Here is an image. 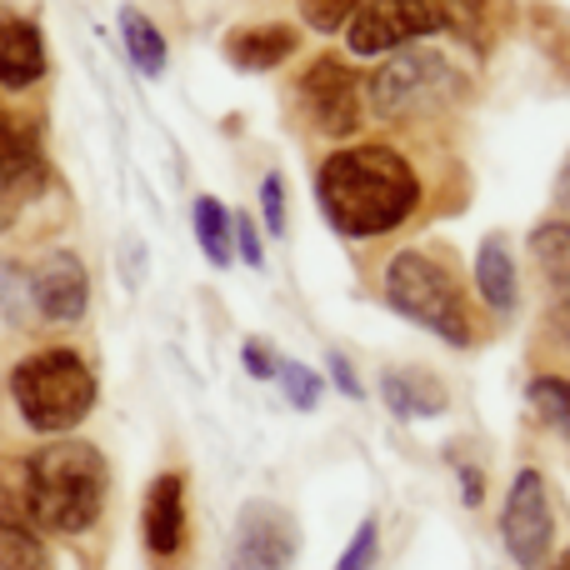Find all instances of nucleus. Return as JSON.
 I'll list each match as a JSON object with an SVG mask.
<instances>
[{"mask_svg": "<svg viewBox=\"0 0 570 570\" xmlns=\"http://www.w3.org/2000/svg\"><path fill=\"white\" fill-rule=\"evenodd\" d=\"M425 170L391 136L341 146L315 166V200L335 236L345 240H385L411 226L425 206Z\"/></svg>", "mask_w": 570, "mask_h": 570, "instance_id": "obj_1", "label": "nucleus"}, {"mask_svg": "<svg viewBox=\"0 0 570 570\" xmlns=\"http://www.w3.org/2000/svg\"><path fill=\"white\" fill-rule=\"evenodd\" d=\"M20 511L36 531L86 535L106 515L110 465L90 441H50L16 471Z\"/></svg>", "mask_w": 570, "mask_h": 570, "instance_id": "obj_2", "label": "nucleus"}, {"mask_svg": "<svg viewBox=\"0 0 570 570\" xmlns=\"http://www.w3.org/2000/svg\"><path fill=\"white\" fill-rule=\"evenodd\" d=\"M471 106V76L435 46H405L365 76V116L391 130H431Z\"/></svg>", "mask_w": 570, "mask_h": 570, "instance_id": "obj_3", "label": "nucleus"}, {"mask_svg": "<svg viewBox=\"0 0 570 570\" xmlns=\"http://www.w3.org/2000/svg\"><path fill=\"white\" fill-rule=\"evenodd\" d=\"M381 295L395 315H405L411 325L441 335L445 345L471 351V345L481 341V321H475L471 291H465L451 250H441V246L395 250L381 271Z\"/></svg>", "mask_w": 570, "mask_h": 570, "instance_id": "obj_4", "label": "nucleus"}, {"mask_svg": "<svg viewBox=\"0 0 570 570\" xmlns=\"http://www.w3.org/2000/svg\"><path fill=\"white\" fill-rule=\"evenodd\" d=\"M10 401L40 435H66L96 405V371L76 351H36L10 371Z\"/></svg>", "mask_w": 570, "mask_h": 570, "instance_id": "obj_5", "label": "nucleus"}, {"mask_svg": "<svg viewBox=\"0 0 570 570\" xmlns=\"http://www.w3.org/2000/svg\"><path fill=\"white\" fill-rule=\"evenodd\" d=\"M291 100L321 140H345L365 126V76L345 56H315L295 76Z\"/></svg>", "mask_w": 570, "mask_h": 570, "instance_id": "obj_6", "label": "nucleus"}, {"mask_svg": "<svg viewBox=\"0 0 570 570\" xmlns=\"http://www.w3.org/2000/svg\"><path fill=\"white\" fill-rule=\"evenodd\" d=\"M455 20L461 10L445 0H365L345 26V50L351 56H395V50L451 30Z\"/></svg>", "mask_w": 570, "mask_h": 570, "instance_id": "obj_7", "label": "nucleus"}, {"mask_svg": "<svg viewBox=\"0 0 570 570\" xmlns=\"http://www.w3.org/2000/svg\"><path fill=\"white\" fill-rule=\"evenodd\" d=\"M501 541L521 570H541L551 561L556 505H551V491H546V475L531 471V465L511 481V495H505V511H501Z\"/></svg>", "mask_w": 570, "mask_h": 570, "instance_id": "obj_8", "label": "nucleus"}, {"mask_svg": "<svg viewBox=\"0 0 570 570\" xmlns=\"http://www.w3.org/2000/svg\"><path fill=\"white\" fill-rule=\"evenodd\" d=\"M30 311L46 325H76L90 305V276L76 250H50L36 266H26Z\"/></svg>", "mask_w": 570, "mask_h": 570, "instance_id": "obj_9", "label": "nucleus"}, {"mask_svg": "<svg viewBox=\"0 0 570 570\" xmlns=\"http://www.w3.org/2000/svg\"><path fill=\"white\" fill-rule=\"evenodd\" d=\"M301 551V531L295 521L271 501H250L236 521V541H230V570H291Z\"/></svg>", "mask_w": 570, "mask_h": 570, "instance_id": "obj_10", "label": "nucleus"}, {"mask_svg": "<svg viewBox=\"0 0 570 570\" xmlns=\"http://www.w3.org/2000/svg\"><path fill=\"white\" fill-rule=\"evenodd\" d=\"M531 266L546 295V335L570 345V216H551L531 230Z\"/></svg>", "mask_w": 570, "mask_h": 570, "instance_id": "obj_11", "label": "nucleus"}, {"mask_svg": "<svg viewBox=\"0 0 570 570\" xmlns=\"http://www.w3.org/2000/svg\"><path fill=\"white\" fill-rule=\"evenodd\" d=\"M140 535H146L150 561H180L190 541V521H186V475L166 471L150 481L146 491V511H140Z\"/></svg>", "mask_w": 570, "mask_h": 570, "instance_id": "obj_12", "label": "nucleus"}, {"mask_svg": "<svg viewBox=\"0 0 570 570\" xmlns=\"http://www.w3.org/2000/svg\"><path fill=\"white\" fill-rule=\"evenodd\" d=\"M40 136L16 116H0V200H20L40 190Z\"/></svg>", "mask_w": 570, "mask_h": 570, "instance_id": "obj_13", "label": "nucleus"}, {"mask_svg": "<svg viewBox=\"0 0 570 570\" xmlns=\"http://www.w3.org/2000/svg\"><path fill=\"white\" fill-rule=\"evenodd\" d=\"M475 291H481V305L491 311V321H511V315L521 311V271H515L505 236L481 240V256H475Z\"/></svg>", "mask_w": 570, "mask_h": 570, "instance_id": "obj_14", "label": "nucleus"}, {"mask_svg": "<svg viewBox=\"0 0 570 570\" xmlns=\"http://www.w3.org/2000/svg\"><path fill=\"white\" fill-rule=\"evenodd\" d=\"M46 76V40L36 20L6 16L0 20V90H30Z\"/></svg>", "mask_w": 570, "mask_h": 570, "instance_id": "obj_15", "label": "nucleus"}, {"mask_svg": "<svg viewBox=\"0 0 570 570\" xmlns=\"http://www.w3.org/2000/svg\"><path fill=\"white\" fill-rule=\"evenodd\" d=\"M301 50V36L295 26H281V20H266V26H240L226 36V60L236 70H276Z\"/></svg>", "mask_w": 570, "mask_h": 570, "instance_id": "obj_16", "label": "nucleus"}, {"mask_svg": "<svg viewBox=\"0 0 570 570\" xmlns=\"http://www.w3.org/2000/svg\"><path fill=\"white\" fill-rule=\"evenodd\" d=\"M381 395L401 421H425V415H445L451 395L435 381L431 371H415V365H395V371L381 375Z\"/></svg>", "mask_w": 570, "mask_h": 570, "instance_id": "obj_17", "label": "nucleus"}, {"mask_svg": "<svg viewBox=\"0 0 570 570\" xmlns=\"http://www.w3.org/2000/svg\"><path fill=\"white\" fill-rule=\"evenodd\" d=\"M190 220H196V240H200V250H206L210 266H230V256H236V230H230V210L220 206L216 196H200L196 206H190Z\"/></svg>", "mask_w": 570, "mask_h": 570, "instance_id": "obj_18", "label": "nucleus"}, {"mask_svg": "<svg viewBox=\"0 0 570 570\" xmlns=\"http://www.w3.org/2000/svg\"><path fill=\"white\" fill-rule=\"evenodd\" d=\"M120 36H126V50L140 76H160L166 70V36L156 30V20L146 10H136V6L120 10Z\"/></svg>", "mask_w": 570, "mask_h": 570, "instance_id": "obj_19", "label": "nucleus"}, {"mask_svg": "<svg viewBox=\"0 0 570 570\" xmlns=\"http://www.w3.org/2000/svg\"><path fill=\"white\" fill-rule=\"evenodd\" d=\"M525 401L561 441H570V375H531Z\"/></svg>", "mask_w": 570, "mask_h": 570, "instance_id": "obj_20", "label": "nucleus"}, {"mask_svg": "<svg viewBox=\"0 0 570 570\" xmlns=\"http://www.w3.org/2000/svg\"><path fill=\"white\" fill-rule=\"evenodd\" d=\"M276 381L285 385V401H291L295 411H315V405H321V375H315L311 365H301V361H281Z\"/></svg>", "mask_w": 570, "mask_h": 570, "instance_id": "obj_21", "label": "nucleus"}, {"mask_svg": "<svg viewBox=\"0 0 570 570\" xmlns=\"http://www.w3.org/2000/svg\"><path fill=\"white\" fill-rule=\"evenodd\" d=\"M365 0H301V16H305V26H315V30H345L351 26V16L361 10Z\"/></svg>", "mask_w": 570, "mask_h": 570, "instance_id": "obj_22", "label": "nucleus"}, {"mask_svg": "<svg viewBox=\"0 0 570 570\" xmlns=\"http://www.w3.org/2000/svg\"><path fill=\"white\" fill-rule=\"evenodd\" d=\"M375 561H381V525L361 521V531L351 535V546H345V556L335 561V570H375Z\"/></svg>", "mask_w": 570, "mask_h": 570, "instance_id": "obj_23", "label": "nucleus"}, {"mask_svg": "<svg viewBox=\"0 0 570 570\" xmlns=\"http://www.w3.org/2000/svg\"><path fill=\"white\" fill-rule=\"evenodd\" d=\"M261 216H266L271 236H285V180L276 176V170L261 180Z\"/></svg>", "mask_w": 570, "mask_h": 570, "instance_id": "obj_24", "label": "nucleus"}, {"mask_svg": "<svg viewBox=\"0 0 570 570\" xmlns=\"http://www.w3.org/2000/svg\"><path fill=\"white\" fill-rule=\"evenodd\" d=\"M230 230H236V250H240V261H246V266H266V246H261V236H256V220L250 216H230Z\"/></svg>", "mask_w": 570, "mask_h": 570, "instance_id": "obj_25", "label": "nucleus"}, {"mask_svg": "<svg viewBox=\"0 0 570 570\" xmlns=\"http://www.w3.org/2000/svg\"><path fill=\"white\" fill-rule=\"evenodd\" d=\"M240 361H246V371L256 375V381H276V371H281V361L271 355V345H266V341H246Z\"/></svg>", "mask_w": 570, "mask_h": 570, "instance_id": "obj_26", "label": "nucleus"}, {"mask_svg": "<svg viewBox=\"0 0 570 570\" xmlns=\"http://www.w3.org/2000/svg\"><path fill=\"white\" fill-rule=\"evenodd\" d=\"M331 381L341 385V395H351V401H361L365 395V385H361V375L351 371V361H345L341 351H331Z\"/></svg>", "mask_w": 570, "mask_h": 570, "instance_id": "obj_27", "label": "nucleus"}, {"mask_svg": "<svg viewBox=\"0 0 570 570\" xmlns=\"http://www.w3.org/2000/svg\"><path fill=\"white\" fill-rule=\"evenodd\" d=\"M461 481H465V505H481V471L461 465Z\"/></svg>", "mask_w": 570, "mask_h": 570, "instance_id": "obj_28", "label": "nucleus"}, {"mask_svg": "<svg viewBox=\"0 0 570 570\" xmlns=\"http://www.w3.org/2000/svg\"><path fill=\"white\" fill-rule=\"evenodd\" d=\"M556 196H561V206L570 210V160H566V170H561V190H556Z\"/></svg>", "mask_w": 570, "mask_h": 570, "instance_id": "obj_29", "label": "nucleus"}, {"mask_svg": "<svg viewBox=\"0 0 570 570\" xmlns=\"http://www.w3.org/2000/svg\"><path fill=\"white\" fill-rule=\"evenodd\" d=\"M551 570H570V551H566V556H561V561H556Z\"/></svg>", "mask_w": 570, "mask_h": 570, "instance_id": "obj_30", "label": "nucleus"}]
</instances>
